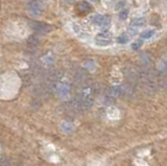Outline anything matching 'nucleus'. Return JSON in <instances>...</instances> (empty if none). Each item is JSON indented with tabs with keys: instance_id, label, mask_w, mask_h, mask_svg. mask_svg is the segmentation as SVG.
<instances>
[{
	"instance_id": "0eeeda50",
	"label": "nucleus",
	"mask_w": 167,
	"mask_h": 166,
	"mask_svg": "<svg viewBox=\"0 0 167 166\" xmlns=\"http://www.w3.org/2000/svg\"><path fill=\"white\" fill-rule=\"evenodd\" d=\"M155 35V30H145V31H143V33L141 34V38L142 39H149V38H152V37Z\"/></svg>"
},
{
	"instance_id": "6e6552de",
	"label": "nucleus",
	"mask_w": 167,
	"mask_h": 166,
	"mask_svg": "<svg viewBox=\"0 0 167 166\" xmlns=\"http://www.w3.org/2000/svg\"><path fill=\"white\" fill-rule=\"evenodd\" d=\"M128 41H129V37L126 36V34H123V35H121L118 38V43L120 44H125L128 43Z\"/></svg>"
},
{
	"instance_id": "7ed1b4c3",
	"label": "nucleus",
	"mask_w": 167,
	"mask_h": 166,
	"mask_svg": "<svg viewBox=\"0 0 167 166\" xmlns=\"http://www.w3.org/2000/svg\"><path fill=\"white\" fill-rule=\"evenodd\" d=\"M121 87L120 86H114V87H111L109 89L108 93H107V101H113L117 98L118 96L121 95Z\"/></svg>"
},
{
	"instance_id": "9d476101",
	"label": "nucleus",
	"mask_w": 167,
	"mask_h": 166,
	"mask_svg": "<svg viewBox=\"0 0 167 166\" xmlns=\"http://www.w3.org/2000/svg\"><path fill=\"white\" fill-rule=\"evenodd\" d=\"M142 43H143V42H142L141 40H138V41L135 42L133 45H132V48L135 49V50H137V49H139L140 47L142 46Z\"/></svg>"
},
{
	"instance_id": "20e7f679",
	"label": "nucleus",
	"mask_w": 167,
	"mask_h": 166,
	"mask_svg": "<svg viewBox=\"0 0 167 166\" xmlns=\"http://www.w3.org/2000/svg\"><path fill=\"white\" fill-rule=\"evenodd\" d=\"M93 22L98 26H101V27H107L110 24V18L108 16L95 15L93 17Z\"/></svg>"
},
{
	"instance_id": "1a4fd4ad",
	"label": "nucleus",
	"mask_w": 167,
	"mask_h": 166,
	"mask_svg": "<svg viewBox=\"0 0 167 166\" xmlns=\"http://www.w3.org/2000/svg\"><path fill=\"white\" fill-rule=\"evenodd\" d=\"M128 15H129V10H121L120 14H119V18H120L121 20H125L126 18H128Z\"/></svg>"
},
{
	"instance_id": "423d86ee",
	"label": "nucleus",
	"mask_w": 167,
	"mask_h": 166,
	"mask_svg": "<svg viewBox=\"0 0 167 166\" xmlns=\"http://www.w3.org/2000/svg\"><path fill=\"white\" fill-rule=\"evenodd\" d=\"M145 23V19L144 18H137L135 19L133 22H132V27H140V26L144 25Z\"/></svg>"
},
{
	"instance_id": "9b49d317",
	"label": "nucleus",
	"mask_w": 167,
	"mask_h": 166,
	"mask_svg": "<svg viewBox=\"0 0 167 166\" xmlns=\"http://www.w3.org/2000/svg\"><path fill=\"white\" fill-rule=\"evenodd\" d=\"M0 166H10L9 159L7 158H1L0 159Z\"/></svg>"
},
{
	"instance_id": "f03ea898",
	"label": "nucleus",
	"mask_w": 167,
	"mask_h": 166,
	"mask_svg": "<svg viewBox=\"0 0 167 166\" xmlns=\"http://www.w3.org/2000/svg\"><path fill=\"white\" fill-rule=\"evenodd\" d=\"M95 42L98 46H108L112 42V38H111L110 34L108 33H101L95 39Z\"/></svg>"
},
{
	"instance_id": "39448f33",
	"label": "nucleus",
	"mask_w": 167,
	"mask_h": 166,
	"mask_svg": "<svg viewBox=\"0 0 167 166\" xmlns=\"http://www.w3.org/2000/svg\"><path fill=\"white\" fill-rule=\"evenodd\" d=\"M78 10H81V12L85 13V14H87V13H89L92 10V5L90 4L89 2L83 1V2H81V4L78 5Z\"/></svg>"
},
{
	"instance_id": "f257e3e1",
	"label": "nucleus",
	"mask_w": 167,
	"mask_h": 166,
	"mask_svg": "<svg viewBox=\"0 0 167 166\" xmlns=\"http://www.w3.org/2000/svg\"><path fill=\"white\" fill-rule=\"evenodd\" d=\"M30 27L33 28L34 31H36L37 34L43 35L46 34L49 30V26L44 22H40V21H31L30 22Z\"/></svg>"
}]
</instances>
